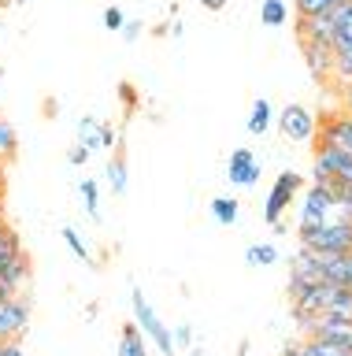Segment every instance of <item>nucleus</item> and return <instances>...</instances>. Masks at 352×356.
<instances>
[{
	"instance_id": "nucleus-14",
	"label": "nucleus",
	"mask_w": 352,
	"mask_h": 356,
	"mask_svg": "<svg viewBox=\"0 0 352 356\" xmlns=\"http://www.w3.org/2000/svg\"><path fill=\"white\" fill-rule=\"evenodd\" d=\"M271 122H274L271 100H267V97H256V100H252V108H249V122H245L249 134H256V138H260V134L271 130Z\"/></svg>"
},
{
	"instance_id": "nucleus-39",
	"label": "nucleus",
	"mask_w": 352,
	"mask_h": 356,
	"mask_svg": "<svg viewBox=\"0 0 352 356\" xmlns=\"http://www.w3.org/2000/svg\"><path fill=\"white\" fill-rule=\"evenodd\" d=\"M0 300H8V297H0Z\"/></svg>"
},
{
	"instance_id": "nucleus-11",
	"label": "nucleus",
	"mask_w": 352,
	"mask_h": 356,
	"mask_svg": "<svg viewBox=\"0 0 352 356\" xmlns=\"http://www.w3.org/2000/svg\"><path fill=\"white\" fill-rule=\"evenodd\" d=\"M260 178V160L249 149H234L230 152V182L234 186H252Z\"/></svg>"
},
{
	"instance_id": "nucleus-15",
	"label": "nucleus",
	"mask_w": 352,
	"mask_h": 356,
	"mask_svg": "<svg viewBox=\"0 0 352 356\" xmlns=\"http://www.w3.org/2000/svg\"><path fill=\"white\" fill-rule=\"evenodd\" d=\"M341 4H349V0H293V11L296 19H323V15H334Z\"/></svg>"
},
{
	"instance_id": "nucleus-13",
	"label": "nucleus",
	"mask_w": 352,
	"mask_h": 356,
	"mask_svg": "<svg viewBox=\"0 0 352 356\" xmlns=\"http://www.w3.org/2000/svg\"><path fill=\"white\" fill-rule=\"evenodd\" d=\"M119 356H149V338L141 334L137 323H123V330H119Z\"/></svg>"
},
{
	"instance_id": "nucleus-3",
	"label": "nucleus",
	"mask_w": 352,
	"mask_h": 356,
	"mask_svg": "<svg viewBox=\"0 0 352 356\" xmlns=\"http://www.w3.org/2000/svg\"><path fill=\"white\" fill-rule=\"evenodd\" d=\"M304 189V178L296 175V171H282L278 178H274V186H271V193H267V204H263V219L271 222H282L285 216V208H290V200L296 197Z\"/></svg>"
},
{
	"instance_id": "nucleus-22",
	"label": "nucleus",
	"mask_w": 352,
	"mask_h": 356,
	"mask_svg": "<svg viewBox=\"0 0 352 356\" xmlns=\"http://www.w3.org/2000/svg\"><path fill=\"white\" fill-rule=\"evenodd\" d=\"M60 238L67 241V249H71L74 256H78V260H82L85 267H97V260H93V252H90V245H85V241L78 238V230H74V227H63V230H60Z\"/></svg>"
},
{
	"instance_id": "nucleus-1",
	"label": "nucleus",
	"mask_w": 352,
	"mask_h": 356,
	"mask_svg": "<svg viewBox=\"0 0 352 356\" xmlns=\"http://www.w3.org/2000/svg\"><path fill=\"white\" fill-rule=\"evenodd\" d=\"M130 308H134V323L141 327V334H145V338L156 345L163 356H171L174 349H178V345H174V334L163 327V319L156 316V312H152L149 297L141 293V286H137V282H130Z\"/></svg>"
},
{
	"instance_id": "nucleus-30",
	"label": "nucleus",
	"mask_w": 352,
	"mask_h": 356,
	"mask_svg": "<svg viewBox=\"0 0 352 356\" xmlns=\"http://www.w3.org/2000/svg\"><path fill=\"white\" fill-rule=\"evenodd\" d=\"M67 163H74V167H85V163H90V149H85V145H74V149L67 152Z\"/></svg>"
},
{
	"instance_id": "nucleus-5",
	"label": "nucleus",
	"mask_w": 352,
	"mask_h": 356,
	"mask_svg": "<svg viewBox=\"0 0 352 356\" xmlns=\"http://www.w3.org/2000/svg\"><path fill=\"white\" fill-rule=\"evenodd\" d=\"M30 327V297L0 300V341H19Z\"/></svg>"
},
{
	"instance_id": "nucleus-4",
	"label": "nucleus",
	"mask_w": 352,
	"mask_h": 356,
	"mask_svg": "<svg viewBox=\"0 0 352 356\" xmlns=\"http://www.w3.org/2000/svg\"><path fill=\"white\" fill-rule=\"evenodd\" d=\"M278 130H282V138H290V141H312L315 134H319V119L312 115V108H304V104H285L278 111Z\"/></svg>"
},
{
	"instance_id": "nucleus-37",
	"label": "nucleus",
	"mask_w": 352,
	"mask_h": 356,
	"mask_svg": "<svg viewBox=\"0 0 352 356\" xmlns=\"http://www.w3.org/2000/svg\"><path fill=\"white\" fill-rule=\"evenodd\" d=\"M190 356H208V353L201 349V345H193V349H190Z\"/></svg>"
},
{
	"instance_id": "nucleus-20",
	"label": "nucleus",
	"mask_w": 352,
	"mask_h": 356,
	"mask_svg": "<svg viewBox=\"0 0 352 356\" xmlns=\"http://www.w3.org/2000/svg\"><path fill=\"white\" fill-rule=\"evenodd\" d=\"M290 19V8H285V0H263L260 4V22L263 26H282V22Z\"/></svg>"
},
{
	"instance_id": "nucleus-24",
	"label": "nucleus",
	"mask_w": 352,
	"mask_h": 356,
	"mask_svg": "<svg viewBox=\"0 0 352 356\" xmlns=\"http://www.w3.org/2000/svg\"><path fill=\"white\" fill-rule=\"evenodd\" d=\"M245 260H249L252 267H271L274 260H278V249H274L271 241H263V245H249V249H245Z\"/></svg>"
},
{
	"instance_id": "nucleus-32",
	"label": "nucleus",
	"mask_w": 352,
	"mask_h": 356,
	"mask_svg": "<svg viewBox=\"0 0 352 356\" xmlns=\"http://www.w3.org/2000/svg\"><path fill=\"white\" fill-rule=\"evenodd\" d=\"M278 356H304V338L301 341H285Z\"/></svg>"
},
{
	"instance_id": "nucleus-17",
	"label": "nucleus",
	"mask_w": 352,
	"mask_h": 356,
	"mask_svg": "<svg viewBox=\"0 0 352 356\" xmlns=\"http://www.w3.org/2000/svg\"><path fill=\"white\" fill-rule=\"evenodd\" d=\"M108 182H112V193L119 197V193H126V156H123V149H115L112 152V160H108Z\"/></svg>"
},
{
	"instance_id": "nucleus-38",
	"label": "nucleus",
	"mask_w": 352,
	"mask_h": 356,
	"mask_svg": "<svg viewBox=\"0 0 352 356\" xmlns=\"http://www.w3.org/2000/svg\"><path fill=\"white\" fill-rule=\"evenodd\" d=\"M15 4H26V0H15Z\"/></svg>"
},
{
	"instance_id": "nucleus-29",
	"label": "nucleus",
	"mask_w": 352,
	"mask_h": 356,
	"mask_svg": "<svg viewBox=\"0 0 352 356\" xmlns=\"http://www.w3.org/2000/svg\"><path fill=\"white\" fill-rule=\"evenodd\" d=\"M104 26H108V30H123V26H126L123 11H119V8H104Z\"/></svg>"
},
{
	"instance_id": "nucleus-26",
	"label": "nucleus",
	"mask_w": 352,
	"mask_h": 356,
	"mask_svg": "<svg viewBox=\"0 0 352 356\" xmlns=\"http://www.w3.org/2000/svg\"><path fill=\"white\" fill-rule=\"evenodd\" d=\"M82 200H85V211H90V219L101 222V208H97V182H93V178H82Z\"/></svg>"
},
{
	"instance_id": "nucleus-2",
	"label": "nucleus",
	"mask_w": 352,
	"mask_h": 356,
	"mask_svg": "<svg viewBox=\"0 0 352 356\" xmlns=\"http://www.w3.org/2000/svg\"><path fill=\"white\" fill-rule=\"evenodd\" d=\"M304 249L323 252V256H349L352 252V222L345 219H330L319 230H296Z\"/></svg>"
},
{
	"instance_id": "nucleus-35",
	"label": "nucleus",
	"mask_w": 352,
	"mask_h": 356,
	"mask_svg": "<svg viewBox=\"0 0 352 356\" xmlns=\"http://www.w3.org/2000/svg\"><path fill=\"white\" fill-rule=\"evenodd\" d=\"M137 30H141V22H126V26H123V38H126V41H134V38H137Z\"/></svg>"
},
{
	"instance_id": "nucleus-33",
	"label": "nucleus",
	"mask_w": 352,
	"mask_h": 356,
	"mask_svg": "<svg viewBox=\"0 0 352 356\" xmlns=\"http://www.w3.org/2000/svg\"><path fill=\"white\" fill-rule=\"evenodd\" d=\"M0 356H23V345L19 341H0Z\"/></svg>"
},
{
	"instance_id": "nucleus-10",
	"label": "nucleus",
	"mask_w": 352,
	"mask_h": 356,
	"mask_svg": "<svg viewBox=\"0 0 352 356\" xmlns=\"http://www.w3.org/2000/svg\"><path fill=\"white\" fill-rule=\"evenodd\" d=\"M315 163L326 167L330 175H337L341 182H352V152L330 149V145H319V149H315Z\"/></svg>"
},
{
	"instance_id": "nucleus-8",
	"label": "nucleus",
	"mask_w": 352,
	"mask_h": 356,
	"mask_svg": "<svg viewBox=\"0 0 352 356\" xmlns=\"http://www.w3.org/2000/svg\"><path fill=\"white\" fill-rule=\"evenodd\" d=\"M301 52L308 60V71H312L315 82H330L334 78V63H337V52L330 44H312V41H301Z\"/></svg>"
},
{
	"instance_id": "nucleus-12",
	"label": "nucleus",
	"mask_w": 352,
	"mask_h": 356,
	"mask_svg": "<svg viewBox=\"0 0 352 356\" xmlns=\"http://www.w3.org/2000/svg\"><path fill=\"white\" fill-rule=\"evenodd\" d=\"M26 278H30V256L23 252L4 275H0V297H23Z\"/></svg>"
},
{
	"instance_id": "nucleus-36",
	"label": "nucleus",
	"mask_w": 352,
	"mask_h": 356,
	"mask_svg": "<svg viewBox=\"0 0 352 356\" xmlns=\"http://www.w3.org/2000/svg\"><path fill=\"white\" fill-rule=\"evenodd\" d=\"M201 8H208V11H223L226 0H201Z\"/></svg>"
},
{
	"instance_id": "nucleus-34",
	"label": "nucleus",
	"mask_w": 352,
	"mask_h": 356,
	"mask_svg": "<svg viewBox=\"0 0 352 356\" xmlns=\"http://www.w3.org/2000/svg\"><path fill=\"white\" fill-rule=\"evenodd\" d=\"M341 108H345L349 115H352V82H345V86H341Z\"/></svg>"
},
{
	"instance_id": "nucleus-21",
	"label": "nucleus",
	"mask_w": 352,
	"mask_h": 356,
	"mask_svg": "<svg viewBox=\"0 0 352 356\" xmlns=\"http://www.w3.org/2000/svg\"><path fill=\"white\" fill-rule=\"evenodd\" d=\"M78 145H85V149H101V119L97 115H82L78 122Z\"/></svg>"
},
{
	"instance_id": "nucleus-27",
	"label": "nucleus",
	"mask_w": 352,
	"mask_h": 356,
	"mask_svg": "<svg viewBox=\"0 0 352 356\" xmlns=\"http://www.w3.org/2000/svg\"><path fill=\"white\" fill-rule=\"evenodd\" d=\"M101 149H108V152L119 149V130L108 119H101Z\"/></svg>"
},
{
	"instance_id": "nucleus-28",
	"label": "nucleus",
	"mask_w": 352,
	"mask_h": 356,
	"mask_svg": "<svg viewBox=\"0 0 352 356\" xmlns=\"http://www.w3.org/2000/svg\"><path fill=\"white\" fill-rule=\"evenodd\" d=\"M119 100H123V108H126V115L137 108V89L130 86V82H119Z\"/></svg>"
},
{
	"instance_id": "nucleus-25",
	"label": "nucleus",
	"mask_w": 352,
	"mask_h": 356,
	"mask_svg": "<svg viewBox=\"0 0 352 356\" xmlns=\"http://www.w3.org/2000/svg\"><path fill=\"white\" fill-rule=\"evenodd\" d=\"M19 149V134L8 119H0V156H12Z\"/></svg>"
},
{
	"instance_id": "nucleus-19",
	"label": "nucleus",
	"mask_w": 352,
	"mask_h": 356,
	"mask_svg": "<svg viewBox=\"0 0 352 356\" xmlns=\"http://www.w3.org/2000/svg\"><path fill=\"white\" fill-rule=\"evenodd\" d=\"M304 356H352V345H337L326 338H304Z\"/></svg>"
},
{
	"instance_id": "nucleus-23",
	"label": "nucleus",
	"mask_w": 352,
	"mask_h": 356,
	"mask_svg": "<svg viewBox=\"0 0 352 356\" xmlns=\"http://www.w3.org/2000/svg\"><path fill=\"white\" fill-rule=\"evenodd\" d=\"M237 200L234 197H215L212 200V216H215V222H223V227H234L237 222Z\"/></svg>"
},
{
	"instance_id": "nucleus-6",
	"label": "nucleus",
	"mask_w": 352,
	"mask_h": 356,
	"mask_svg": "<svg viewBox=\"0 0 352 356\" xmlns=\"http://www.w3.org/2000/svg\"><path fill=\"white\" fill-rule=\"evenodd\" d=\"M334 200H330L319 186H308V193H304V208H301V222H296V230H319V227H326L330 216H334Z\"/></svg>"
},
{
	"instance_id": "nucleus-7",
	"label": "nucleus",
	"mask_w": 352,
	"mask_h": 356,
	"mask_svg": "<svg viewBox=\"0 0 352 356\" xmlns=\"http://www.w3.org/2000/svg\"><path fill=\"white\" fill-rule=\"evenodd\" d=\"M319 145L352 152V115L349 111H334V115H319Z\"/></svg>"
},
{
	"instance_id": "nucleus-16",
	"label": "nucleus",
	"mask_w": 352,
	"mask_h": 356,
	"mask_svg": "<svg viewBox=\"0 0 352 356\" xmlns=\"http://www.w3.org/2000/svg\"><path fill=\"white\" fill-rule=\"evenodd\" d=\"M330 19H334V26H337V38H334V52L349 49V44H352V0H349V4H341V8H337L334 15H330Z\"/></svg>"
},
{
	"instance_id": "nucleus-18",
	"label": "nucleus",
	"mask_w": 352,
	"mask_h": 356,
	"mask_svg": "<svg viewBox=\"0 0 352 356\" xmlns=\"http://www.w3.org/2000/svg\"><path fill=\"white\" fill-rule=\"evenodd\" d=\"M23 252H26V249H23V238H19V230L12 227V230H8V238L0 241V275H4Z\"/></svg>"
},
{
	"instance_id": "nucleus-31",
	"label": "nucleus",
	"mask_w": 352,
	"mask_h": 356,
	"mask_svg": "<svg viewBox=\"0 0 352 356\" xmlns=\"http://www.w3.org/2000/svg\"><path fill=\"white\" fill-rule=\"evenodd\" d=\"M174 345H190V349H193V327H190V323H182V327L174 330Z\"/></svg>"
},
{
	"instance_id": "nucleus-9",
	"label": "nucleus",
	"mask_w": 352,
	"mask_h": 356,
	"mask_svg": "<svg viewBox=\"0 0 352 356\" xmlns=\"http://www.w3.org/2000/svg\"><path fill=\"white\" fill-rule=\"evenodd\" d=\"M334 38H337V26H334L330 15H323V19H296V41L330 44V49H334Z\"/></svg>"
}]
</instances>
